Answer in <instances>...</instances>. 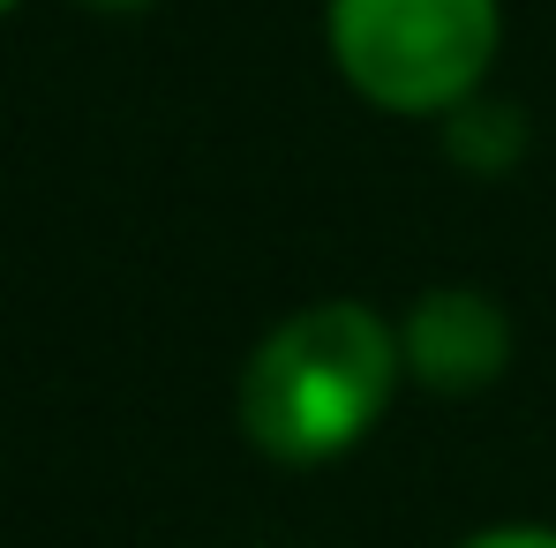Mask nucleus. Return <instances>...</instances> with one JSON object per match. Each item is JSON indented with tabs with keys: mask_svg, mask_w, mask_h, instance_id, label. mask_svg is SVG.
I'll return each instance as SVG.
<instances>
[{
	"mask_svg": "<svg viewBox=\"0 0 556 548\" xmlns=\"http://www.w3.org/2000/svg\"><path fill=\"white\" fill-rule=\"evenodd\" d=\"M15 8H23V0H0V23H8V15H15Z\"/></svg>",
	"mask_w": 556,
	"mask_h": 548,
	"instance_id": "nucleus-7",
	"label": "nucleus"
},
{
	"mask_svg": "<svg viewBox=\"0 0 556 548\" xmlns=\"http://www.w3.org/2000/svg\"><path fill=\"white\" fill-rule=\"evenodd\" d=\"M437 143H444V158L466 181H511L534 158V120L504 91H481V98H466L459 113L437 120Z\"/></svg>",
	"mask_w": 556,
	"mask_h": 548,
	"instance_id": "nucleus-4",
	"label": "nucleus"
},
{
	"mask_svg": "<svg viewBox=\"0 0 556 548\" xmlns=\"http://www.w3.org/2000/svg\"><path fill=\"white\" fill-rule=\"evenodd\" d=\"M399 391H406V368H399L391 316L362 293H324L286 308L241 354L233 429L278 473H324L391 421Z\"/></svg>",
	"mask_w": 556,
	"mask_h": 548,
	"instance_id": "nucleus-1",
	"label": "nucleus"
},
{
	"mask_svg": "<svg viewBox=\"0 0 556 548\" xmlns=\"http://www.w3.org/2000/svg\"><path fill=\"white\" fill-rule=\"evenodd\" d=\"M452 548H556V519H489L466 526Z\"/></svg>",
	"mask_w": 556,
	"mask_h": 548,
	"instance_id": "nucleus-5",
	"label": "nucleus"
},
{
	"mask_svg": "<svg viewBox=\"0 0 556 548\" xmlns=\"http://www.w3.org/2000/svg\"><path fill=\"white\" fill-rule=\"evenodd\" d=\"M324 61L383 120H444L496 91L504 0H324Z\"/></svg>",
	"mask_w": 556,
	"mask_h": 548,
	"instance_id": "nucleus-2",
	"label": "nucleus"
},
{
	"mask_svg": "<svg viewBox=\"0 0 556 548\" xmlns=\"http://www.w3.org/2000/svg\"><path fill=\"white\" fill-rule=\"evenodd\" d=\"M84 15H151V8H166V0H76Z\"/></svg>",
	"mask_w": 556,
	"mask_h": 548,
	"instance_id": "nucleus-6",
	"label": "nucleus"
},
{
	"mask_svg": "<svg viewBox=\"0 0 556 548\" xmlns=\"http://www.w3.org/2000/svg\"><path fill=\"white\" fill-rule=\"evenodd\" d=\"M399 368H406V391H429V398H481L496 391L511 361H519V323L511 308L489 293V285H421L399 316Z\"/></svg>",
	"mask_w": 556,
	"mask_h": 548,
	"instance_id": "nucleus-3",
	"label": "nucleus"
}]
</instances>
